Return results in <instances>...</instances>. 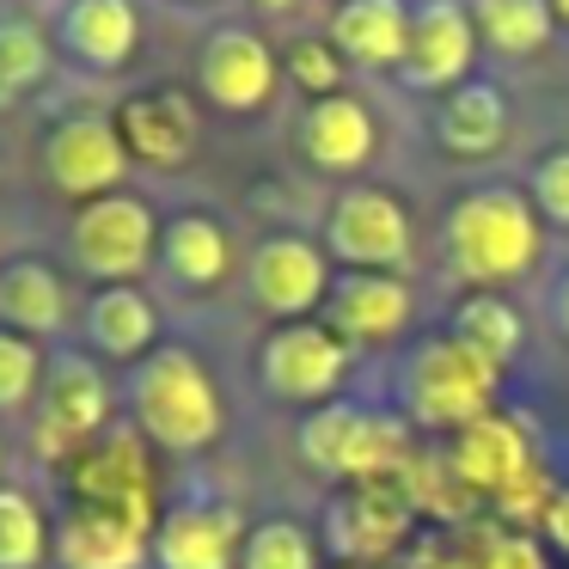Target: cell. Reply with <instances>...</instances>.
Returning <instances> with one entry per match:
<instances>
[{"instance_id":"cell-1","label":"cell","mask_w":569,"mask_h":569,"mask_svg":"<svg viewBox=\"0 0 569 569\" xmlns=\"http://www.w3.org/2000/svg\"><path fill=\"white\" fill-rule=\"evenodd\" d=\"M441 263L466 295H502L545 258V221L520 184H471L441 209Z\"/></svg>"},{"instance_id":"cell-2","label":"cell","mask_w":569,"mask_h":569,"mask_svg":"<svg viewBox=\"0 0 569 569\" xmlns=\"http://www.w3.org/2000/svg\"><path fill=\"white\" fill-rule=\"evenodd\" d=\"M123 422L148 447L172 459H197L227 435V405L214 386L209 361L190 343H160L153 356H141L136 368H123Z\"/></svg>"},{"instance_id":"cell-3","label":"cell","mask_w":569,"mask_h":569,"mask_svg":"<svg viewBox=\"0 0 569 569\" xmlns=\"http://www.w3.org/2000/svg\"><path fill=\"white\" fill-rule=\"evenodd\" d=\"M295 453L307 471L331 483H380V478H405L410 466V422L398 410H368L331 398L319 410H300L295 429Z\"/></svg>"},{"instance_id":"cell-4","label":"cell","mask_w":569,"mask_h":569,"mask_svg":"<svg viewBox=\"0 0 569 569\" xmlns=\"http://www.w3.org/2000/svg\"><path fill=\"white\" fill-rule=\"evenodd\" d=\"M496 392H502V373L478 361L466 343H453L447 331L422 337L398 368V417L429 435H459L496 417Z\"/></svg>"},{"instance_id":"cell-5","label":"cell","mask_w":569,"mask_h":569,"mask_svg":"<svg viewBox=\"0 0 569 569\" xmlns=\"http://www.w3.org/2000/svg\"><path fill=\"white\" fill-rule=\"evenodd\" d=\"M153 258H160V214L136 190L80 202L68 221V263L92 288H141Z\"/></svg>"},{"instance_id":"cell-6","label":"cell","mask_w":569,"mask_h":569,"mask_svg":"<svg viewBox=\"0 0 569 569\" xmlns=\"http://www.w3.org/2000/svg\"><path fill=\"white\" fill-rule=\"evenodd\" d=\"M117 422V386L87 349H50L43 392L31 405V447L43 466H68L87 441Z\"/></svg>"},{"instance_id":"cell-7","label":"cell","mask_w":569,"mask_h":569,"mask_svg":"<svg viewBox=\"0 0 569 569\" xmlns=\"http://www.w3.org/2000/svg\"><path fill=\"white\" fill-rule=\"evenodd\" d=\"M319 246L337 270H380V276L417 270V227H410V209L386 184H368V178L343 184L325 202Z\"/></svg>"},{"instance_id":"cell-8","label":"cell","mask_w":569,"mask_h":569,"mask_svg":"<svg viewBox=\"0 0 569 569\" xmlns=\"http://www.w3.org/2000/svg\"><path fill=\"white\" fill-rule=\"evenodd\" d=\"M62 483H68V502L104 508V515L141 527L148 539H153V527H160V483H153V459H148V441H141L129 422H111L99 441L80 447V453L62 466Z\"/></svg>"},{"instance_id":"cell-9","label":"cell","mask_w":569,"mask_h":569,"mask_svg":"<svg viewBox=\"0 0 569 569\" xmlns=\"http://www.w3.org/2000/svg\"><path fill=\"white\" fill-rule=\"evenodd\" d=\"M417 508H410L405 478H380V483H337V496L325 502L319 520V545L337 569H380L405 551Z\"/></svg>"},{"instance_id":"cell-10","label":"cell","mask_w":569,"mask_h":569,"mask_svg":"<svg viewBox=\"0 0 569 569\" xmlns=\"http://www.w3.org/2000/svg\"><path fill=\"white\" fill-rule=\"evenodd\" d=\"M258 392L295 410H319L343 392L349 380V343L331 331L325 319H295V325H270L258 337Z\"/></svg>"},{"instance_id":"cell-11","label":"cell","mask_w":569,"mask_h":569,"mask_svg":"<svg viewBox=\"0 0 569 569\" xmlns=\"http://www.w3.org/2000/svg\"><path fill=\"white\" fill-rule=\"evenodd\" d=\"M38 166L50 178L56 197L80 202H99V197H117L129 178V148H123V129H117L111 111H68L43 129V148H38Z\"/></svg>"},{"instance_id":"cell-12","label":"cell","mask_w":569,"mask_h":569,"mask_svg":"<svg viewBox=\"0 0 569 569\" xmlns=\"http://www.w3.org/2000/svg\"><path fill=\"white\" fill-rule=\"evenodd\" d=\"M337 263L325 258L319 239L307 233H263L239 263L246 300L263 312L270 325H295V319H319L325 295H331Z\"/></svg>"},{"instance_id":"cell-13","label":"cell","mask_w":569,"mask_h":569,"mask_svg":"<svg viewBox=\"0 0 569 569\" xmlns=\"http://www.w3.org/2000/svg\"><path fill=\"white\" fill-rule=\"evenodd\" d=\"M282 92V56L251 26H214L197 43V99L221 117H258Z\"/></svg>"},{"instance_id":"cell-14","label":"cell","mask_w":569,"mask_h":569,"mask_svg":"<svg viewBox=\"0 0 569 569\" xmlns=\"http://www.w3.org/2000/svg\"><path fill=\"white\" fill-rule=\"evenodd\" d=\"M478 50L483 43H478V26H471L466 0H410V43H405L398 80H405L410 92L441 99V92H453L471 80Z\"/></svg>"},{"instance_id":"cell-15","label":"cell","mask_w":569,"mask_h":569,"mask_svg":"<svg viewBox=\"0 0 569 569\" xmlns=\"http://www.w3.org/2000/svg\"><path fill=\"white\" fill-rule=\"evenodd\" d=\"M246 520L227 496H197V502H166L148 551L153 569H239Z\"/></svg>"},{"instance_id":"cell-16","label":"cell","mask_w":569,"mask_h":569,"mask_svg":"<svg viewBox=\"0 0 569 569\" xmlns=\"http://www.w3.org/2000/svg\"><path fill=\"white\" fill-rule=\"evenodd\" d=\"M50 43L80 74H123L141 50L136 0H62L50 13Z\"/></svg>"},{"instance_id":"cell-17","label":"cell","mask_w":569,"mask_h":569,"mask_svg":"<svg viewBox=\"0 0 569 569\" xmlns=\"http://www.w3.org/2000/svg\"><path fill=\"white\" fill-rule=\"evenodd\" d=\"M410 312H417V295H410V276H380V270H337L331 295H325L319 319L343 337L349 349H380L392 337L410 331Z\"/></svg>"},{"instance_id":"cell-18","label":"cell","mask_w":569,"mask_h":569,"mask_svg":"<svg viewBox=\"0 0 569 569\" xmlns=\"http://www.w3.org/2000/svg\"><path fill=\"white\" fill-rule=\"evenodd\" d=\"M295 148H300V160H307L312 172L356 184V178L373 166V153H380V123H373L368 99L331 92V99H312L307 111H300Z\"/></svg>"},{"instance_id":"cell-19","label":"cell","mask_w":569,"mask_h":569,"mask_svg":"<svg viewBox=\"0 0 569 569\" xmlns=\"http://www.w3.org/2000/svg\"><path fill=\"white\" fill-rule=\"evenodd\" d=\"M117 129H123V148L136 166H160V172H178L190 166L202 141V117H197V99L184 87H141L117 104Z\"/></svg>"},{"instance_id":"cell-20","label":"cell","mask_w":569,"mask_h":569,"mask_svg":"<svg viewBox=\"0 0 569 569\" xmlns=\"http://www.w3.org/2000/svg\"><path fill=\"white\" fill-rule=\"evenodd\" d=\"M239 246L209 209H178L172 221H160V258L153 270L178 288V295H214L227 276L239 270Z\"/></svg>"},{"instance_id":"cell-21","label":"cell","mask_w":569,"mask_h":569,"mask_svg":"<svg viewBox=\"0 0 569 569\" xmlns=\"http://www.w3.org/2000/svg\"><path fill=\"white\" fill-rule=\"evenodd\" d=\"M447 471H453V483H466V490L508 496L515 483H527L532 471H539V459H532L527 429L496 410V417H483V422H471V429L453 435V447H447Z\"/></svg>"},{"instance_id":"cell-22","label":"cell","mask_w":569,"mask_h":569,"mask_svg":"<svg viewBox=\"0 0 569 569\" xmlns=\"http://www.w3.org/2000/svg\"><path fill=\"white\" fill-rule=\"evenodd\" d=\"M56 569H153L148 532L129 520L104 515V508L68 502L56 515V545H50Z\"/></svg>"},{"instance_id":"cell-23","label":"cell","mask_w":569,"mask_h":569,"mask_svg":"<svg viewBox=\"0 0 569 569\" xmlns=\"http://www.w3.org/2000/svg\"><path fill=\"white\" fill-rule=\"evenodd\" d=\"M429 136L441 153H453V160H490V153H502L508 141V92L496 87V80L471 74L466 87L441 92L429 111Z\"/></svg>"},{"instance_id":"cell-24","label":"cell","mask_w":569,"mask_h":569,"mask_svg":"<svg viewBox=\"0 0 569 569\" xmlns=\"http://www.w3.org/2000/svg\"><path fill=\"white\" fill-rule=\"evenodd\" d=\"M325 38H331V50L349 68L398 74L405 68V43H410V0H337Z\"/></svg>"},{"instance_id":"cell-25","label":"cell","mask_w":569,"mask_h":569,"mask_svg":"<svg viewBox=\"0 0 569 569\" xmlns=\"http://www.w3.org/2000/svg\"><path fill=\"white\" fill-rule=\"evenodd\" d=\"M68 319H74V307H68V276L50 258L19 251V258L0 263V325L7 331L31 337V343H50V337L68 331Z\"/></svg>"},{"instance_id":"cell-26","label":"cell","mask_w":569,"mask_h":569,"mask_svg":"<svg viewBox=\"0 0 569 569\" xmlns=\"http://www.w3.org/2000/svg\"><path fill=\"white\" fill-rule=\"evenodd\" d=\"M80 337H87V356L136 368L141 356L160 349V307L141 288H92L80 300Z\"/></svg>"},{"instance_id":"cell-27","label":"cell","mask_w":569,"mask_h":569,"mask_svg":"<svg viewBox=\"0 0 569 569\" xmlns=\"http://www.w3.org/2000/svg\"><path fill=\"white\" fill-rule=\"evenodd\" d=\"M447 337L466 343L478 361H490L496 373H508L515 356L527 349V319L515 312L508 295H459V307L447 312Z\"/></svg>"},{"instance_id":"cell-28","label":"cell","mask_w":569,"mask_h":569,"mask_svg":"<svg viewBox=\"0 0 569 569\" xmlns=\"http://www.w3.org/2000/svg\"><path fill=\"white\" fill-rule=\"evenodd\" d=\"M466 13L478 26V43L502 62H527L557 38L551 0H466Z\"/></svg>"},{"instance_id":"cell-29","label":"cell","mask_w":569,"mask_h":569,"mask_svg":"<svg viewBox=\"0 0 569 569\" xmlns=\"http://www.w3.org/2000/svg\"><path fill=\"white\" fill-rule=\"evenodd\" d=\"M50 68H56L50 31L26 13H0V111L26 104L50 80Z\"/></svg>"},{"instance_id":"cell-30","label":"cell","mask_w":569,"mask_h":569,"mask_svg":"<svg viewBox=\"0 0 569 569\" xmlns=\"http://www.w3.org/2000/svg\"><path fill=\"white\" fill-rule=\"evenodd\" d=\"M56 545V520L26 483H0V569H43Z\"/></svg>"},{"instance_id":"cell-31","label":"cell","mask_w":569,"mask_h":569,"mask_svg":"<svg viewBox=\"0 0 569 569\" xmlns=\"http://www.w3.org/2000/svg\"><path fill=\"white\" fill-rule=\"evenodd\" d=\"M239 569H325V545L307 520L295 515H263L246 527Z\"/></svg>"},{"instance_id":"cell-32","label":"cell","mask_w":569,"mask_h":569,"mask_svg":"<svg viewBox=\"0 0 569 569\" xmlns=\"http://www.w3.org/2000/svg\"><path fill=\"white\" fill-rule=\"evenodd\" d=\"M43 368H50V349L0 325V417H13V410L26 417V410L38 405Z\"/></svg>"},{"instance_id":"cell-33","label":"cell","mask_w":569,"mask_h":569,"mask_svg":"<svg viewBox=\"0 0 569 569\" xmlns=\"http://www.w3.org/2000/svg\"><path fill=\"white\" fill-rule=\"evenodd\" d=\"M343 74H349V62L331 50V38H295L282 50V80H295L300 92H307V104L312 99H331V92H343Z\"/></svg>"},{"instance_id":"cell-34","label":"cell","mask_w":569,"mask_h":569,"mask_svg":"<svg viewBox=\"0 0 569 569\" xmlns=\"http://www.w3.org/2000/svg\"><path fill=\"white\" fill-rule=\"evenodd\" d=\"M527 202L532 214H539L545 227H557V233H569V141H557V148H545L539 160L527 166Z\"/></svg>"},{"instance_id":"cell-35","label":"cell","mask_w":569,"mask_h":569,"mask_svg":"<svg viewBox=\"0 0 569 569\" xmlns=\"http://www.w3.org/2000/svg\"><path fill=\"white\" fill-rule=\"evenodd\" d=\"M478 569H551V557H545V539H539V532L502 527V532H490V539H483Z\"/></svg>"},{"instance_id":"cell-36","label":"cell","mask_w":569,"mask_h":569,"mask_svg":"<svg viewBox=\"0 0 569 569\" xmlns=\"http://www.w3.org/2000/svg\"><path fill=\"white\" fill-rule=\"evenodd\" d=\"M539 539H545V551L569 557V483H557L551 508H545V520H539Z\"/></svg>"},{"instance_id":"cell-37","label":"cell","mask_w":569,"mask_h":569,"mask_svg":"<svg viewBox=\"0 0 569 569\" xmlns=\"http://www.w3.org/2000/svg\"><path fill=\"white\" fill-rule=\"evenodd\" d=\"M545 319H551V331L569 343V270H557V282L545 288Z\"/></svg>"},{"instance_id":"cell-38","label":"cell","mask_w":569,"mask_h":569,"mask_svg":"<svg viewBox=\"0 0 569 569\" xmlns=\"http://www.w3.org/2000/svg\"><path fill=\"white\" fill-rule=\"evenodd\" d=\"M246 7H258V13H295L300 0H246Z\"/></svg>"},{"instance_id":"cell-39","label":"cell","mask_w":569,"mask_h":569,"mask_svg":"<svg viewBox=\"0 0 569 569\" xmlns=\"http://www.w3.org/2000/svg\"><path fill=\"white\" fill-rule=\"evenodd\" d=\"M551 19H557V31H569V0H551Z\"/></svg>"},{"instance_id":"cell-40","label":"cell","mask_w":569,"mask_h":569,"mask_svg":"<svg viewBox=\"0 0 569 569\" xmlns=\"http://www.w3.org/2000/svg\"><path fill=\"white\" fill-rule=\"evenodd\" d=\"M0 466H7V447H0Z\"/></svg>"},{"instance_id":"cell-41","label":"cell","mask_w":569,"mask_h":569,"mask_svg":"<svg viewBox=\"0 0 569 569\" xmlns=\"http://www.w3.org/2000/svg\"><path fill=\"white\" fill-rule=\"evenodd\" d=\"M380 569H392V563H380Z\"/></svg>"},{"instance_id":"cell-42","label":"cell","mask_w":569,"mask_h":569,"mask_svg":"<svg viewBox=\"0 0 569 569\" xmlns=\"http://www.w3.org/2000/svg\"><path fill=\"white\" fill-rule=\"evenodd\" d=\"M331 7H337V0H331Z\"/></svg>"}]
</instances>
